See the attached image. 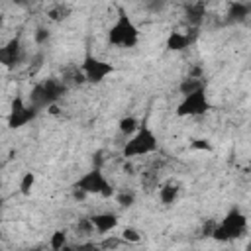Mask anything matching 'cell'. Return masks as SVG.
I'll return each instance as SVG.
<instances>
[{"label":"cell","mask_w":251,"mask_h":251,"mask_svg":"<svg viewBox=\"0 0 251 251\" xmlns=\"http://www.w3.org/2000/svg\"><path fill=\"white\" fill-rule=\"evenodd\" d=\"M157 149H159V141H157L155 131L147 124H141V127H137L131 133V137L126 141V145L122 149V155L126 159H133V157L149 155V153H153Z\"/></svg>","instance_id":"3957f363"},{"label":"cell","mask_w":251,"mask_h":251,"mask_svg":"<svg viewBox=\"0 0 251 251\" xmlns=\"http://www.w3.org/2000/svg\"><path fill=\"white\" fill-rule=\"evenodd\" d=\"M47 16L53 22H63V20H67L71 16V8L65 6V4H57V6H53V8L47 10Z\"/></svg>","instance_id":"2e32d148"},{"label":"cell","mask_w":251,"mask_h":251,"mask_svg":"<svg viewBox=\"0 0 251 251\" xmlns=\"http://www.w3.org/2000/svg\"><path fill=\"white\" fill-rule=\"evenodd\" d=\"M204 16H206V4H204V2H188V4H186V8H184V18H186L188 25L198 27V25L204 22Z\"/></svg>","instance_id":"4fadbf2b"},{"label":"cell","mask_w":251,"mask_h":251,"mask_svg":"<svg viewBox=\"0 0 251 251\" xmlns=\"http://www.w3.org/2000/svg\"><path fill=\"white\" fill-rule=\"evenodd\" d=\"M120 241H114V239H106V241H102L100 243V247H116Z\"/></svg>","instance_id":"484cf974"},{"label":"cell","mask_w":251,"mask_h":251,"mask_svg":"<svg viewBox=\"0 0 251 251\" xmlns=\"http://www.w3.org/2000/svg\"><path fill=\"white\" fill-rule=\"evenodd\" d=\"M190 147L192 149H198V151H212V143L208 139H192Z\"/></svg>","instance_id":"d4e9b609"},{"label":"cell","mask_w":251,"mask_h":251,"mask_svg":"<svg viewBox=\"0 0 251 251\" xmlns=\"http://www.w3.org/2000/svg\"><path fill=\"white\" fill-rule=\"evenodd\" d=\"M249 12H251V6L249 2H229V8H227V14H226V24H231V25H237V24H243L247 22L249 18Z\"/></svg>","instance_id":"30bf717a"},{"label":"cell","mask_w":251,"mask_h":251,"mask_svg":"<svg viewBox=\"0 0 251 251\" xmlns=\"http://www.w3.org/2000/svg\"><path fill=\"white\" fill-rule=\"evenodd\" d=\"M2 24H4V18H2V14H0V27H2Z\"/></svg>","instance_id":"4316f807"},{"label":"cell","mask_w":251,"mask_h":251,"mask_svg":"<svg viewBox=\"0 0 251 251\" xmlns=\"http://www.w3.org/2000/svg\"><path fill=\"white\" fill-rule=\"evenodd\" d=\"M73 188H76V190H80L84 194H100L104 198H112L114 196V186L106 178V175L102 173L100 167H94L88 173H84L82 176H78V180L73 184Z\"/></svg>","instance_id":"5b68a950"},{"label":"cell","mask_w":251,"mask_h":251,"mask_svg":"<svg viewBox=\"0 0 251 251\" xmlns=\"http://www.w3.org/2000/svg\"><path fill=\"white\" fill-rule=\"evenodd\" d=\"M90 222L98 233H108L118 226V216L114 212H100L90 216Z\"/></svg>","instance_id":"7c38bea8"},{"label":"cell","mask_w":251,"mask_h":251,"mask_svg":"<svg viewBox=\"0 0 251 251\" xmlns=\"http://www.w3.org/2000/svg\"><path fill=\"white\" fill-rule=\"evenodd\" d=\"M137 41H139V31H137L135 24L131 22V18L126 12V8L124 6H118L116 22L108 29V43L110 45H116V47L131 49V47L137 45Z\"/></svg>","instance_id":"6da1fadb"},{"label":"cell","mask_w":251,"mask_h":251,"mask_svg":"<svg viewBox=\"0 0 251 251\" xmlns=\"http://www.w3.org/2000/svg\"><path fill=\"white\" fill-rule=\"evenodd\" d=\"M210 110V102H208V96H206V86L204 88H198L190 94H184L182 102L178 104L176 108V114L178 116H202Z\"/></svg>","instance_id":"52a82bcc"},{"label":"cell","mask_w":251,"mask_h":251,"mask_svg":"<svg viewBox=\"0 0 251 251\" xmlns=\"http://www.w3.org/2000/svg\"><path fill=\"white\" fill-rule=\"evenodd\" d=\"M39 110L33 108L31 104H25L22 96H16L12 100V106H10V114H8V127L10 129H18V127H24L27 126L29 122H33L37 118Z\"/></svg>","instance_id":"8992f818"},{"label":"cell","mask_w":251,"mask_h":251,"mask_svg":"<svg viewBox=\"0 0 251 251\" xmlns=\"http://www.w3.org/2000/svg\"><path fill=\"white\" fill-rule=\"evenodd\" d=\"M0 212H2V198H0Z\"/></svg>","instance_id":"f1b7e54d"},{"label":"cell","mask_w":251,"mask_h":251,"mask_svg":"<svg viewBox=\"0 0 251 251\" xmlns=\"http://www.w3.org/2000/svg\"><path fill=\"white\" fill-rule=\"evenodd\" d=\"M76 231L78 233H84V235H90L94 231V226L90 222V218H82L78 224H76Z\"/></svg>","instance_id":"7402d4cb"},{"label":"cell","mask_w":251,"mask_h":251,"mask_svg":"<svg viewBox=\"0 0 251 251\" xmlns=\"http://www.w3.org/2000/svg\"><path fill=\"white\" fill-rule=\"evenodd\" d=\"M204 86H206V84H204L202 78L186 76V78H182V82L178 84V90H180V94L184 96V94H190V92H194V90H198V88H204Z\"/></svg>","instance_id":"9a60e30c"},{"label":"cell","mask_w":251,"mask_h":251,"mask_svg":"<svg viewBox=\"0 0 251 251\" xmlns=\"http://www.w3.org/2000/svg\"><path fill=\"white\" fill-rule=\"evenodd\" d=\"M14 2H18V4H24V0H14Z\"/></svg>","instance_id":"83f0119b"},{"label":"cell","mask_w":251,"mask_h":251,"mask_svg":"<svg viewBox=\"0 0 251 251\" xmlns=\"http://www.w3.org/2000/svg\"><path fill=\"white\" fill-rule=\"evenodd\" d=\"M165 4H167V0H147L145 8H147L151 14H157V12H161V10L165 8Z\"/></svg>","instance_id":"cb8c5ba5"},{"label":"cell","mask_w":251,"mask_h":251,"mask_svg":"<svg viewBox=\"0 0 251 251\" xmlns=\"http://www.w3.org/2000/svg\"><path fill=\"white\" fill-rule=\"evenodd\" d=\"M0 184H2V178H0Z\"/></svg>","instance_id":"f546056e"},{"label":"cell","mask_w":251,"mask_h":251,"mask_svg":"<svg viewBox=\"0 0 251 251\" xmlns=\"http://www.w3.org/2000/svg\"><path fill=\"white\" fill-rule=\"evenodd\" d=\"M65 94H67V84L63 80H59V78H45V80H39L29 90V104L41 112L43 108L55 106V102H59Z\"/></svg>","instance_id":"7a4b0ae2"},{"label":"cell","mask_w":251,"mask_h":251,"mask_svg":"<svg viewBox=\"0 0 251 251\" xmlns=\"http://www.w3.org/2000/svg\"><path fill=\"white\" fill-rule=\"evenodd\" d=\"M198 27H192L190 33H182V31H173L169 37H167V49L169 51H182L186 49L194 39H196V31Z\"/></svg>","instance_id":"8fae6325"},{"label":"cell","mask_w":251,"mask_h":251,"mask_svg":"<svg viewBox=\"0 0 251 251\" xmlns=\"http://www.w3.org/2000/svg\"><path fill=\"white\" fill-rule=\"evenodd\" d=\"M112 73H114V65H110L106 61H102V59L86 53V57L82 61V76H84L86 82L98 84V82H102Z\"/></svg>","instance_id":"ba28073f"},{"label":"cell","mask_w":251,"mask_h":251,"mask_svg":"<svg viewBox=\"0 0 251 251\" xmlns=\"http://www.w3.org/2000/svg\"><path fill=\"white\" fill-rule=\"evenodd\" d=\"M178 184H175V182H167V184H163L161 188H159V198H161V202L163 204H175L176 202V198H178Z\"/></svg>","instance_id":"5bb4252c"},{"label":"cell","mask_w":251,"mask_h":251,"mask_svg":"<svg viewBox=\"0 0 251 251\" xmlns=\"http://www.w3.org/2000/svg\"><path fill=\"white\" fill-rule=\"evenodd\" d=\"M137 127H139V126H137V120H135L133 116H126V118H122L120 124H118V129H120V133H124V135H131Z\"/></svg>","instance_id":"e0dca14e"},{"label":"cell","mask_w":251,"mask_h":251,"mask_svg":"<svg viewBox=\"0 0 251 251\" xmlns=\"http://www.w3.org/2000/svg\"><path fill=\"white\" fill-rule=\"evenodd\" d=\"M51 39V31L47 27H37L35 29V43L37 45H45Z\"/></svg>","instance_id":"44dd1931"},{"label":"cell","mask_w":251,"mask_h":251,"mask_svg":"<svg viewBox=\"0 0 251 251\" xmlns=\"http://www.w3.org/2000/svg\"><path fill=\"white\" fill-rule=\"evenodd\" d=\"M33 184H35V175H33V173H25V175L22 176V182H20V192L25 194V196L31 194Z\"/></svg>","instance_id":"ac0fdd59"},{"label":"cell","mask_w":251,"mask_h":251,"mask_svg":"<svg viewBox=\"0 0 251 251\" xmlns=\"http://www.w3.org/2000/svg\"><path fill=\"white\" fill-rule=\"evenodd\" d=\"M51 249H63L67 245V233L63 229H57L53 235H51V241H49Z\"/></svg>","instance_id":"d6986e66"},{"label":"cell","mask_w":251,"mask_h":251,"mask_svg":"<svg viewBox=\"0 0 251 251\" xmlns=\"http://www.w3.org/2000/svg\"><path fill=\"white\" fill-rule=\"evenodd\" d=\"M247 233V218L239 208H231L222 224L214 226L210 235L218 241H229V239H239Z\"/></svg>","instance_id":"277c9868"},{"label":"cell","mask_w":251,"mask_h":251,"mask_svg":"<svg viewBox=\"0 0 251 251\" xmlns=\"http://www.w3.org/2000/svg\"><path fill=\"white\" fill-rule=\"evenodd\" d=\"M116 200H118V204H120L122 208H131V206L135 204V194L129 192V190H124V192H120V194L116 196Z\"/></svg>","instance_id":"ffe728a7"},{"label":"cell","mask_w":251,"mask_h":251,"mask_svg":"<svg viewBox=\"0 0 251 251\" xmlns=\"http://www.w3.org/2000/svg\"><path fill=\"white\" fill-rule=\"evenodd\" d=\"M24 63V47L20 37H12L6 45L0 47V65L6 69H16Z\"/></svg>","instance_id":"9c48e42d"},{"label":"cell","mask_w":251,"mask_h":251,"mask_svg":"<svg viewBox=\"0 0 251 251\" xmlns=\"http://www.w3.org/2000/svg\"><path fill=\"white\" fill-rule=\"evenodd\" d=\"M122 237H124V241H131V243H137V241L141 239L139 231L133 229V227H126V229L122 231Z\"/></svg>","instance_id":"603a6c76"}]
</instances>
